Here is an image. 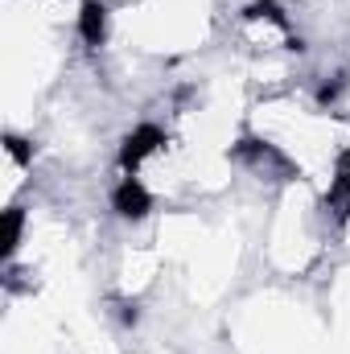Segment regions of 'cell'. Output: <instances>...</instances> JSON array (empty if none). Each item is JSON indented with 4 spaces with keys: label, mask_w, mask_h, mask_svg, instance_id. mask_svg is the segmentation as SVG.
Returning <instances> with one entry per match:
<instances>
[{
    "label": "cell",
    "mask_w": 350,
    "mask_h": 354,
    "mask_svg": "<svg viewBox=\"0 0 350 354\" xmlns=\"http://www.w3.org/2000/svg\"><path fill=\"white\" fill-rule=\"evenodd\" d=\"M79 33H83L87 46H103V37H107V8L99 0H83V8H79Z\"/></svg>",
    "instance_id": "cell-4"
},
{
    "label": "cell",
    "mask_w": 350,
    "mask_h": 354,
    "mask_svg": "<svg viewBox=\"0 0 350 354\" xmlns=\"http://www.w3.org/2000/svg\"><path fill=\"white\" fill-rule=\"evenodd\" d=\"M326 206L338 214V223L350 218V153H338V174H334V181H330Z\"/></svg>",
    "instance_id": "cell-3"
},
{
    "label": "cell",
    "mask_w": 350,
    "mask_h": 354,
    "mask_svg": "<svg viewBox=\"0 0 350 354\" xmlns=\"http://www.w3.org/2000/svg\"><path fill=\"white\" fill-rule=\"evenodd\" d=\"M21 227H25V214H21V210H8V214H4V256L17 252V243H21Z\"/></svg>",
    "instance_id": "cell-6"
},
{
    "label": "cell",
    "mask_w": 350,
    "mask_h": 354,
    "mask_svg": "<svg viewBox=\"0 0 350 354\" xmlns=\"http://www.w3.org/2000/svg\"><path fill=\"white\" fill-rule=\"evenodd\" d=\"M161 145H165V132H161L157 124H140L136 132H128V140H124V149H120V165L132 174V169H136L149 153H157Z\"/></svg>",
    "instance_id": "cell-1"
},
{
    "label": "cell",
    "mask_w": 350,
    "mask_h": 354,
    "mask_svg": "<svg viewBox=\"0 0 350 354\" xmlns=\"http://www.w3.org/2000/svg\"><path fill=\"white\" fill-rule=\"evenodd\" d=\"M272 21V25H276V29H288V17H284V12H280V4H276V0H256V4H252V8H248V21Z\"/></svg>",
    "instance_id": "cell-5"
},
{
    "label": "cell",
    "mask_w": 350,
    "mask_h": 354,
    "mask_svg": "<svg viewBox=\"0 0 350 354\" xmlns=\"http://www.w3.org/2000/svg\"><path fill=\"white\" fill-rule=\"evenodd\" d=\"M111 206H116L120 218H145V214L153 210V198H149V189H145L136 177H124V181L116 185V194H111Z\"/></svg>",
    "instance_id": "cell-2"
},
{
    "label": "cell",
    "mask_w": 350,
    "mask_h": 354,
    "mask_svg": "<svg viewBox=\"0 0 350 354\" xmlns=\"http://www.w3.org/2000/svg\"><path fill=\"white\" fill-rule=\"evenodd\" d=\"M4 149H8V157H12L17 165H25V161L33 157V149H29V140H21V136H4Z\"/></svg>",
    "instance_id": "cell-7"
},
{
    "label": "cell",
    "mask_w": 350,
    "mask_h": 354,
    "mask_svg": "<svg viewBox=\"0 0 350 354\" xmlns=\"http://www.w3.org/2000/svg\"><path fill=\"white\" fill-rule=\"evenodd\" d=\"M342 87H347V79H334V83H326V87L317 91V103H334V99L342 95Z\"/></svg>",
    "instance_id": "cell-8"
}]
</instances>
